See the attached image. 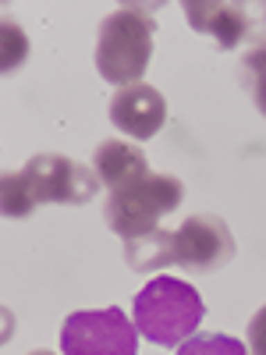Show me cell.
I'll return each mask as SVG.
<instances>
[{"label": "cell", "mask_w": 266, "mask_h": 355, "mask_svg": "<svg viewBox=\"0 0 266 355\" xmlns=\"http://www.w3.org/2000/svg\"><path fill=\"white\" fill-rule=\"evenodd\" d=\"M139 327L125 309H78L61 323V352L64 355H135Z\"/></svg>", "instance_id": "5b68a950"}, {"label": "cell", "mask_w": 266, "mask_h": 355, "mask_svg": "<svg viewBox=\"0 0 266 355\" xmlns=\"http://www.w3.org/2000/svg\"><path fill=\"white\" fill-rule=\"evenodd\" d=\"M125 259L132 270L150 274V270H163V266H174V231H150L139 234V239L125 242Z\"/></svg>", "instance_id": "30bf717a"}, {"label": "cell", "mask_w": 266, "mask_h": 355, "mask_svg": "<svg viewBox=\"0 0 266 355\" xmlns=\"http://www.w3.org/2000/svg\"><path fill=\"white\" fill-rule=\"evenodd\" d=\"M100 189V178L93 167L75 164L61 153H36L28 157V164L21 171H8L0 178V206H4V217H28L43 202H61V206H78L89 202Z\"/></svg>", "instance_id": "6da1fadb"}, {"label": "cell", "mask_w": 266, "mask_h": 355, "mask_svg": "<svg viewBox=\"0 0 266 355\" xmlns=\"http://www.w3.org/2000/svg\"><path fill=\"white\" fill-rule=\"evenodd\" d=\"M234 259L231 227L217 214H195L174 231V266L195 274H217Z\"/></svg>", "instance_id": "8992f818"}, {"label": "cell", "mask_w": 266, "mask_h": 355, "mask_svg": "<svg viewBox=\"0 0 266 355\" xmlns=\"http://www.w3.org/2000/svg\"><path fill=\"white\" fill-rule=\"evenodd\" d=\"M157 18L150 8H117L100 21L96 33V71L103 82L125 89L135 85L153 57Z\"/></svg>", "instance_id": "7a4b0ae2"}, {"label": "cell", "mask_w": 266, "mask_h": 355, "mask_svg": "<svg viewBox=\"0 0 266 355\" xmlns=\"http://www.w3.org/2000/svg\"><path fill=\"white\" fill-rule=\"evenodd\" d=\"M93 171L100 178V185H107L110 192L125 189V185H135L139 178L153 174L150 171V160L139 146L125 142V139H103L93 153Z\"/></svg>", "instance_id": "9c48e42d"}, {"label": "cell", "mask_w": 266, "mask_h": 355, "mask_svg": "<svg viewBox=\"0 0 266 355\" xmlns=\"http://www.w3.org/2000/svg\"><path fill=\"white\" fill-rule=\"evenodd\" d=\"M28 355H53V352H43V348H39V352H28Z\"/></svg>", "instance_id": "2e32d148"}, {"label": "cell", "mask_w": 266, "mask_h": 355, "mask_svg": "<svg viewBox=\"0 0 266 355\" xmlns=\"http://www.w3.org/2000/svg\"><path fill=\"white\" fill-rule=\"evenodd\" d=\"M177 355H249V348L227 334H199L177 348Z\"/></svg>", "instance_id": "7c38bea8"}, {"label": "cell", "mask_w": 266, "mask_h": 355, "mask_svg": "<svg viewBox=\"0 0 266 355\" xmlns=\"http://www.w3.org/2000/svg\"><path fill=\"white\" fill-rule=\"evenodd\" d=\"M25 36H21V28L11 21V18H4V64H0V68H4V75H11L21 61H25Z\"/></svg>", "instance_id": "4fadbf2b"}, {"label": "cell", "mask_w": 266, "mask_h": 355, "mask_svg": "<svg viewBox=\"0 0 266 355\" xmlns=\"http://www.w3.org/2000/svg\"><path fill=\"white\" fill-rule=\"evenodd\" d=\"M202 313L206 306L199 291L177 277H153L132 302L139 334L160 348H181L202 323Z\"/></svg>", "instance_id": "3957f363"}, {"label": "cell", "mask_w": 266, "mask_h": 355, "mask_svg": "<svg viewBox=\"0 0 266 355\" xmlns=\"http://www.w3.org/2000/svg\"><path fill=\"white\" fill-rule=\"evenodd\" d=\"M185 199V185L174 174H145L135 185H125L107 196L103 202V217L107 227L121 239H139L160 227L167 214H174Z\"/></svg>", "instance_id": "277c9868"}, {"label": "cell", "mask_w": 266, "mask_h": 355, "mask_svg": "<svg viewBox=\"0 0 266 355\" xmlns=\"http://www.w3.org/2000/svg\"><path fill=\"white\" fill-rule=\"evenodd\" d=\"M110 121L132 139H153L167 121V100L157 85H145V82L125 85L110 100Z\"/></svg>", "instance_id": "52a82bcc"}, {"label": "cell", "mask_w": 266, "mask_h": 355, "mask_svg": "<svg viewBox=\"0 0 266 355\" xmlns=\"http://www.w3.org/2000/svg\"><path fill=\"white\" fill-rule=\"evenodd\" d=\"M195 33L210 36L217 50H234L249 40V4H227V0H188L181 8Z\"/></svg>", "instance_id": "ba28073f"}, {"label": "cell", "mask_w": 266, "mask_h": 355, "mask_svg": "<svg viewBox=\"0 0 266 355\" xmlns=\"http://www.w3.org/2000/svg\"><path fill=\"white\" fill-rule=\"evenodd\" d=\"M249 355H266V306L249 320V334H245Z\"/></svg>", "instance_id": "5bb4252c"}, {"label": "cell", "mask_w": 266, "mask_h": 355, "mask_svg": "<svg viewBox=\"0 0 266 355\" xmlns=\"http://www.w3.org/2000/svg\"><path fill=\"white\" fill-rule=\"evenodd\" d=\"M252 11L256 15H249V40L266 46V4H256Z\"/></svg>", "instance_id": "9a60e30c"}, {"label": "cell", "mask_w": 266, "mask_h": 355, "mask_svg": "<svg viewBox=\"0 0 266 355\" xmlns=\"http://www.w3.org/2000/svg\"><path fill=\"white\" fill-rule=\"evenodd\" d=\"M242 85L249 89L256 110L266 117V46H256L242 57Z\"/></svg>", "instance_id": "8fae6325"}]
</instances>
